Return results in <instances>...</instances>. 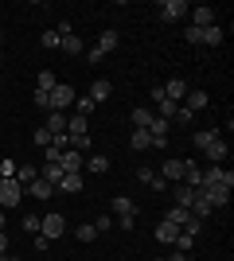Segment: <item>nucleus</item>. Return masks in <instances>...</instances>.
Here are the masks:
<instances>
[{
    "label": "nucleus",
    "instance_id": "obj_42",
    "mask_svg": "<svg viewBox=\"0 0 234 261\" xmlns=\"http://www.w3.org/2000/svg\"><path fill=\"white\" fill-rule=\"evenodd\" d=\"M23 230H32V234H39V215H23Z\"/></svg>",
    "mask_w": 234,
    "mask_h": 261
},
{
    "label": "nucleus",
    "instance_id": "obj_21",
    "mask_svg": "<svg viewBox=\"0 0 234 261\" xmlns=\"http://www.w3.org/2000/svg\"><path fill=\"white\" fill-rule=\"evenodd\" d=\"M35 175H39V168H35V164H16V184H20V187H28Z\"/></svg>",
    "mask_w": 234,
    "mask_h": 261
},
{
    "label": "nucleus",
    "instance_id": "obj_6",
    "mask_svg": "<svg viewBox=\"0 0 234 261\" xmlns=\"http://www.w3.org/2000/svg\"><path fill=\"white\" fill-rule=\"evenodd\" d=\"M184 12H191V8H188V0H164V4H160V20L172 23V20H179Z\"/></svg>",
    "mask_w": 234,
    "mask_h": 261
},
{
    "label": "nucleus",
    "instance_id": "obj_5",
    "mask_svg": "<svg viewBox=\"0 0 234 261\" xmlns=\"http://www.w3.org/2000/svg\"><path fill=\"white\" fill-rule=\"evenodd\" d=\"M168 129H172V121H164V117H152V121H148V137H152V148H164V144H168Z\"/></svg>",
    "mask_w": 234,
    "mask_h": 261
},
{
    "label": "nucleus",
    "instance_id": "obj_14",
    "mask_svg": "<svg viewBox=\"0 0 234 261\" xmlns=\"http://www.w3.org/2000/svg\"><path fill=\"white\" fill-rule=\"evenodd\" d=\"M184 184L195 187V191L203 187V168H195V160H184Z\"/></svg>",
    "mask_w": 234,
    "mask_h": 261
},
{
    "label": "nucleus",
    "instance_id": "obj_26",
    "mask_svg": "<svg viewBox=\"0 0 234 261\" xmlns=\"http://www.w3.org/2000/svg\"><path fill=\"white\" fill-rule=\"evenodd\" d=\"M223 39H226V35H223V28H219V23H211V28H203V43H207V47H219Z\"/></svg>",
    "mask_w": 234,
    "mask_h": 261
},
{
    "label": "nucleus",
    "instance_id": "obj_48",
    "mask_svg": "<svg viewBox=\"0 0 234 261\" xmlns=\"http://www.w3.org/2000/svg\"><path fill=\"white\" fill-rule=\"evenodd\" d=\"M0 253H8V238H4V230H0Z\"/></svg>",
    "mask_w": 234,
    "mask_h": 261
},
{
    "label": "nucleus",
    "instance_id": "obj_22",
    "mask_svg": "<svg viewBox=\"0 0 234 261\" xmlns=\"http://www.w3.org/2000/svg\"><path fill=\"white\" fill-rule=\"evenodd\" d=\"M129 144H133V152H145V148H152V137H148V129H133Z\"/></svg>",
    "mask_w": 234,
    "mask_h": 261
},
{
    "label": "nucleus",
    "instance_id": "obj_39",
    "mask_svg": "<svg viewBox=\"0 0 234 261\" xmlns=\"http://www.w3.org/2000/svg\"><path fill=\"white\" fill-rule=\"evenodd\" d=\"M59 156H63V148H55V144H47V148H43V160L47 164H59Z\"/></svg>",
    "mask_w": 234,
    "mask_h": 261
},
{
    "label": "nucleus",
    "instance_id": "obj_3",
    "mask_svg": "<svg viewBox=\"0 0 234 261\" xmlns=\"http://www.w3.org/2000/svg\"><path fill=\"white\" fill-rule=\"evenodd\" d=\"M199 195L207 199V207H211V211H219V207H226L230 187H226V184H203V187H199Z\"/></svg>",
    "mask_w": 234,
    "mask_h": 261
},
{
    "label": "nucleus",
    "instance_id": "obj_31",
    "mask_svg": "<svg viewBox=\"0 0 234 261\" xmlns=\"http://www.w3.org/2000/svg\"><path fill=\"white\" fill-rule=\"evenodd\" d=\"M211 141H219V133H215V129H203V133H195V137H191V144H195V148H207Z\"/></svg>",
    "mask_w": 234,
    "mask_h": 261
},
{
    "label": "nucleus",
    "instance_id": "obj_30",
    "mask_svg": "<svg viewBox=\"0 0 234 261\" xmlns=\"http://www.w3.org/2000/svg\"><path fill=\"white\" fill-rule=\"evenodd\" d=\"M74 238L78 242H94L98 238V226H94V222H82V226H74Z\"/></svg>",
    "mask_w": 234,
    "mask_h": 261
},
{
    "label": "nucleus",
    "instance_id": "obj_17",
    "mask_svg": "<svg viewBox=\"0 0 234 261\" xmlns=\"http://www.w3.org/2000/svg\"><path fill=\"white\" fill-rule=\"evenodd\" d=\"M51 137H63L67 133V113H47V125H43Z\"/></svg>",
    "mask_w": 234,
    "mask_h": 261
},
{
    "label": "nucleus",
    "instance_id": "obj_16",
    "mask_svg": "<svg viewBox=\"0 0 234 261\" xmlns=\"http://www.w3.org/2000/svg\"><path fill=\"white\" fill-rule=\"evenodd\" d=\"M172 199H176V207H188V211H191V199H195V187H188V184H176V187H172Z\"/></svg>",
    "mask_w": 234,
    "mask_h": 261
},
{
    "label": "nucleus",
    "instance_id": "obj_49",
    "mask_svg": "<svg viewBox=\"0 0 234 261\" xmlns=\"http://www.w3.org/2000/svg\"><path fill=\"white\" fill-rule=\"evenodd\" d=\"M0 230H4V211H0Z\"/></svg>",
    "mask_w": 234,
    "mask_h": 261
},
{
    "label": "nucleus",
    "instance_id": "obj_1",
    "mask_svg": "<svg viewBox=\"0 0 234 261\" xmlns=\"http://www.w3.org/2000/svg\"><path fill=\"white\" fill-rule=\"evenodd\" d=\"M20 203H23V187L16 184V175H12V179H0V207L12 211V207H20Z\"/></svg>",
    "mask_w": 234,
    "mask_h": 261
},
{
    "label": "nucleus",
    "instance_id": "obj_19",
    "mask_svg": "<svg viewBox=\"0 0 234 261\" xmlns=\"http://www.w3.org/2000/svg\"><path fill=\"white\" fill-rule=\"evenodd\" d=\"M86 172H98V175H106L110 172V156H101V152H94V156H86V164H82Z\"/></svg>",
    "mask_w": 234,
    "mask_h": 261
},
{
    "label": "nucleus",
    "instance_id": "obj_18",
    "mask_svg": "<svg viewBox=\"0 0 234 261\" xmlns=\"http://www.w3.org/2000/svg\"><path fill=\"white\" fill-rule=\"evenodd\" d=\"M110 94H113V86L106 82V78H98V82L90 86V98H94V106H101V101H110Z\"/></svg>",
    "mask_w": 234,
    "mask_h": 261
},
{
    "label": "nucleus",
    "instance_id": "obj_20",
    "mask_svg": "<svg viewBox=\"0 0 234 261\" xmlns=\"http://www.w3.org/2000/svg\"><path fill=\"white\" fill-rule=\"evenodd\" d=\"M203 152H207V160H211V164H223V160H226V141L219 137V141H211Z\"/></svg>",
    "mask_w": 234,
    "mask_h": 261
},
{
    "label": "nucleus",
    "instance_id": "obj_38",
    "mask_svg": "<svg viewBox=\"0 0 234 261\" xmlns=\"http://www.w3.org/2000/svg\"><path fill=\"white\" fill-rule=\"evenodd\" d=\"M191 117H195V113H191V109H184V106H179V109H176V117H172V121H176V125H191Z\"/></svg>",
    "mask_w": 234,
    "mask_h": 261
},
{
    "label": "nucleus",
    "instance_id": "obj_4",
    "mask_svg": "<svg viewBox=\"0 0 234 261\" xmlns=\"http://www.w3.org/2000/svg\"><path fill=\"white\" fill-rule=\"evenodd\" d=\"M70 106H74V94H70V86L59 82V86L51 90V113H67Z\"/></svg>",
    "mask_w": 234,
    "mask_h": 261
},
{
    "label": "nucleus",
    "instance_id": "obj_46",
    "mask_svg": "<svg viewBox=\"0 0 234 261\" xmlns=\"http://www.w3.org/2000/svg\"><path fill=\"white\" fill-rule=\"evenodd\" d=\"M152 175H156L152 168H137V179H141V184H148V179H152Z\"/></svg>",
    "mask_w": 234,
    "mask_h": 261
},
{
    "label": "nucleus",
    "instance_id": "obj_10",
    "mask_svg": "<svg viewBox=\"0 0 234 261\" xmlns=\"http://www.w3.org/2000/svg\"><path fill=\"white\" fill-rule=\"evenodd\" d=\"M67 137H70V141H78V137H90L86 117H78V113H67Z\"/></svg>",
    "mask_w": 234,
    "mask_h": 261
},
{
    "label": "nucleus",
    "instance_id": "obj_37",
    "mask_svg": "<svg viewBox=\"0 0 234 261\" xmlns=\"http://www.w3.org/2000/svg\"><path fill=\"white\" fill-rule=\"evenodd\" d=\"M35 106H39V109H47V113H51V94H47V90H35Z\"/></svg>",
    "mask_w": 234,
    "mask_h": 261
},
{
    "label": "nucleus",
    "instance_id": "obj_43",
    "mask_svg": "<svg viewBox=\"0 0 234 261\" xmlns=\"http://www.w3.org/2000/svg\"><path fill=\"white\" fill-rule=\"evenodd\" d=\"M148 187H156V191H168V187H172V184H168L164 175H152V179H148Z\"/></svg>",
    "mask_w": 234,
    "mask_h": 261
},
{
    "label": "nucleus",
    "instance_id": "obj_50",
    "mask_svg": "<svg viewBox=\"0 0 234 261\" xmlns=\"http://www.w3.org/2000/svg\"><path fill=\"white\" fill-rule=\"evenodd\" d=\"M0 82H4V70H0Z\"/></svg>",
    "mask_w": 234,
    "mask_h": 261
},
{
    "label": "nucleus",
    "instance_id": "obj_29",
    "mask_svg": "<svg viewBox=\"0 0 234 261\" xmlns=\"http://www.w3.org/2000/svg\"><path fill=\"white\" fill-rule=\"evenodd\" d=\"M63 175H67V172H63V168H59V164H47L43 172H39V179H47V184L55 187V184H59V179H63Z\"/></svg>",
    "mask_w": 234,
    "mask_h": 261
},
{
    "label": "nucleus",
    "instance_id": "obj_7",
    "mask_svg": "<svg viewBox=\"0 0 234 261\" xmlns=\"http://www.w3.org/2000/svg\"><path fill=\"white\" fill-rule=\"evenodd\" d=\"M164 98L179 106V101L188 98V82H184V78H168V82H164Z\"/></svg>",
    "mask_w": 234,
    "mask_h": 261
},
{
    "label": "nucleus",
    "instance_id": "obj_44",
    "mask_svg": "<svg viewBox=\"0 0 234 261\" xmlns=\"http://www.w3.org/2000/svg\"><path fill=\"white\" fill-rule=\"evenodd\" d=\"M35 250H39V253H47V250H51V238H43V234H35Z\"/></svg>",
    "mask_w": 234,
    "mask_h": 261
},
{
    "label": "nucleus",
    "instance_id": "obj_27",
    "mask_svg": "<svg viewBox=\"0 0 234 261\" xmlns=\"http://www.w3.org/2000/svg\"><path fill=\"white\" fill-rule=\"evenodd\" d=\"M152 117H156L152 109H145V106H137V109H133V129H148V121H152Z\"/></svg>",
    "mask_w": 234,
    "mask_h": 261
},
{
    "label": "nucleus",
    "instance_id": "obj_35",
    "mask_svg": "<svg viewBox=\"0 0 234 261\" xmlns=\"http://www.w3.org/2000/svg\"><path fill=\"white\" fill-rule=\"evenodd\" d=\"M12 175H16V160L4 156V160H0V179H12Z\"/></svg>",
    "mask_w": 234,
    "mask_h": 261
},
{
    "label": "nucleus",
    "instance_id": "obj_32",
    "mask_svg": "<svg viewBox=\"0 0 234 261\" xmlns=\"http://www.w3.org/2000/svg\"><path fill=\"white\" fill-rule=\"evenodd\" d=\"M59 86V78H55V70H39V86L35 90H47V94H51V90Z\"/></svg>",
    "mask_w": 234,
    "mask_h": 261
},
{
    "label": "nucleus",
    "instance_id": "obj_41",
    "mask_svg": "<svg viewBox=\"0 0 234 261\" xmlns=\"http://www.w3.org/2000/svg\"><path fill=\"white\" fill-rule=\"evenodd\" d=\"M184 39H188V43H203V28H188Z\"/></svg>",
    "mask_w": 234,
    "mask_h": 261
},
{
    "label": "nucleus",
    "instance_id": "obj_11",
    "mask_svg": "<svg viewBox=\"0 0 234 261\" xmlns=\"http://www.w3.org/2000/svg\"><path fill=\"white\" fill-rule=\"evenodd\" d=\"M160 168L164 172H156V175H164L168 184H184V160H164Z\"/></svg>",
    "mask_w": 234,
    "mask_h": 261
},
{
    "label": "nucleus",
    "instance_id": "obj_36",
    "mask_svg": "<svg viewBox=\"0 0 234 261\" xmlns=\"http://www.w3.org/2000/svg\"><path fill=\"white\" fill-rule=\"evenodd\" d=\"M39 47H59V32H55V28L39 35Z\"/></svg>",
    "mask_w": 234,
    "mask_h": 261
},
{
    "label": "nucleus",
    "instance_id": "obj_9",
    "mask_svg": "<svg viewBox=\"0 0 234 261\" xmlns=\"http://www.w3.org/2000/svg\"><path fill=\"white\" fill-rule=\"evenodd\" d=\"M82 164H86V156L78 152V148H67V152L59 156V168H63V172H82Z\"/></svg>",
    "mask_w": 234,
    "mask_h": 261
},
{
    "label": "nucleus",
    "instance_id": "obj_23",
    "mask_svg": "<svg viewBox=\"0 0 234 261\" xmlns=\"http://www.w3.org/2000/svg\"><path fill=\"white\" fill-rule=\"evenodd\" d=\"M117 43H121V35H117V32H113V28H110V32H101V39H98V43H94V47H98L101 55H110V51H113V47H117Z\"/></svg>",
    "mask_w": 234,
    "mask_h": 261
},
{
    "label": "nucleus",
    "instance_id": "obj_24",
    "mask_svg": "<svg viewBox=\"0 0 234 261\" xmlns=\"http://www.w3.org/2000/svg\"><path fill=\"white\" fill-rule=\"evenodd\" d=\"M211 23H215V8L199 4V8H195V23H191V28H211Z\"/></svg>",
    "mask_w": 234,
    "mask_h": 261
},
{
    "label": "nucleus",
    "instance_id": "obj_13",
    "mask_svg": "<svg viewBox=\"0 0 234 261\" xmlns=\"http://www.w3.org/2000/svg\"><path fill=\"white\" fill-rule=\"evenodd\" d=\"M23 195H35V199H51V195H55V187L47 184V179H39V175H35L32 184L23 187Z\"/></svg>",
    "mask_w": 234,
    "mask_h": 261
},
{
    "label": "nucleus",
    "instance_id": "obj_47",
    "mask_svg": "<svg viewBox=\"0 0 234 261\" xmlns=\"http://www.w3.org/2000/svg\"><path fill=\"white\" fill-rule=\"evenodd\" d=\"M164 261H188V253H179V250H176L172 257H164Z\"/></svg>",
    "mask_w": 234,
    "mask_h": 261
},
{
    "label": "nucleus",
    "instance_id": "obj_25",
    "mask_svg": "<svg viewBox=\"0 0 234 261\" xmlns=\"http://www.w3.org/2000/svg\"><path fill=\"white\" fill-rule=\"evenodd\" d=\"M59 51H67V55H82V39H78L74 32L63 35V39H59Z\"/></svg>",
    "mask_w": 234,
    "mask_h": 261
},
{
    "label": "nucleus",
    "instance_id": "obj_40",
    "mask_svg": "<svg viewBox=\"0 0 234 261\" xmlns=\"http://www.w3.org/2000/svg\"><path fill=\"white\" fill-rule=\"evenodd\" d=\"M51 141H55V137H51V133H47V129H35V144H39V148H47V144H51Z\"/></svg>",
    "mask_w": 234,
    "mask_h": 261
},
{
    "label": "nucleus",
    "instance_id": "obj_45",
    "mask_svg": "<svg viewBox=\"0 0 234 261\" xmlns=\"http://www.w3.org/2000/svg\"><path fill=\"white\" fill-rule=\"evenodd\" d=\"M133 218L137 215H117V226H121V230H133Z\"/></svg>",
    "mask_w": 234,
    "mask_h": 261
},
{
    "label": "nucleus",
    "instance_id": "obj_8",
    "mask_svg": "<svg viewBox=\"0 0 234 261\" xmlns=\"http://www.w3.org/2000/svg\"><path fill=\"white\" fill-rule=\"evenodd\" d=\"M152 234H156V242H164V246H172V242L179 238V226H176V222H168V218H160Z\"/></svg>",
    "mask_w": 234,
    "mask_h": 261
},
{
    "label": "nucleus",
    "instance_id": "obj_12",
    "mask_svg": "<svg viewBox=\"0 0 234 261\" xmlns=\"http://www.w3.org/2000/svg\"><path fill=\"white\" fill-rule=\"evenodd\" d=\"M55 191H67V195H78L82 191V172H67L63 179L55 184Z\"/></svg>",
    "mask_w": 234,
    "mask_h": 261
},
{
    "label": "nucleus",
    "instance_id": "obj_33",
    "mask_svg": "<svg viewBox=\"0 0 234 261\" xmlns=\"http://www.w3.org/2000/svg\"><path fill=\"white\" fill-rule=\"evenodd\" d=\"M113 211H117V215H137L133 199H125V195H117V199H113Z\"/></svg>",
    "mask_w": 234,
    "mask_h": 261
},
{
    "label": "nucleus",
    "instance_id": "obj_2",
    "mask_svg": "<svg viewBox=\"0 0 234 261\" xmlns=\"http://www.w3.org/2000/svg\"><path fill=\"white\" fill-rule=\"evenodd\" d=\"M39 234H43V238H63V234H67V218L59 215V211H51V215H43L39 218Z\"/></svg>",
    "mask_w": 234,
    "mask_h": 261
},
{
    "label": "nucleus",
    "instance_id": "obj_15",
    "mask_svg": "<svg viewBox=\"0 0 234 261\" xmlns=\"http://www.w3.org/2000/svg\"><path fill=\"white\" fill-rule=\"evenodd\" d=\"M179 106L191 109V113H195V109H207V90H188V98L179 101Z\"/></svg>",
    "mask_w": 234,
    "mask_h": 261
},
{
    "label": "nucleus",
    "instance_id": "obj_34",
    "mask_svg": "<svg viewBox=\"0 0 234 261\" xmlns=\"http://www.w3.org/2000/svg\"><path fill=\"white\" fill-rule=\"evenodd\" d=\"M172 246H176V250H179V253H188V250H191V246H195V234H184V230H179V238H176V242H172Z\"/></svg>",
    "mask_w": 234,
    "mask_h": 261
},
{
    "label": "nucleus",
    "instance_id": "obj_28",
    "mask_svg": "<svg viewBox=\"0 0 234 261\" xmlns=\"http://www.w3.org/2000/svg\"><path fill=\"white\" fill-rule=\"evenodd\" d=\"M94 109H98V106H94V98H90V94H82V98H74V113H78V117H90Z\"/></svg>",
    "mask_w": 234,
    "mask_h": 261
}]
</instances>
